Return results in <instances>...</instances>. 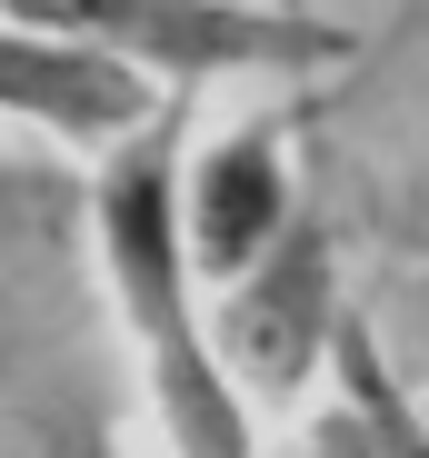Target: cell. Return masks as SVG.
Segmentation results:
<instances>
[{
  "instance_id": "obj_6",
  "label": "cell",
  "mask_w": 429,
  "mask_h": 458,
  "mask_svg": "<svg viewBox=\"0 0 429 458\" xmlns=\"http://www.w3.org/2000/svg\"><path fill=\"white\" fill-rule=\"evenodd\" d=\"M170 110H190V100L150 90L130 60H110L81 30H60L50 11H0V130H30L60 160H100L110 170Z\"/></svg>"
},
{
  "instance_id": "obj_10",
  "label": "cell",
  "mask_w": 429,
  "mask_h": 458,
  "mask_svg": "<svg viewBox=\"0 0 429 458\" xmlns=\"http://www.w3.org/2000/svg\"><path fill=\"white\" fill-rule=\"evenodd\" d=\"M30 458H130V448L110 438L100 409H40L30 419Z\"/></svg>"
},
{
  "instance_id": "obj_1",
  "label": "cell",
  "mask_w": 429,
  "mask_h": 458,
  "mask_svg": "<svg viewBox=\"0 0 429 458\" xmlns=\"http://www.w3.org/2000/svg\"><path fill=\"white\" fill-rule=\"evenodd\" d=\"M180 160H190V110H170L140 149H120L90 180L100 299L130 339V369L150 389V419H160L170 458H260V409L220 369L210 289H200L190 240H180Z\"/></svg>"
},
{
  "instance_id": "obj_8",
  "label": "cell",
  "mask_w": 429,
  "mask_h": 458,
  "mask_svg": "<svg viewBox=\"0 0 429 458\" xmlns=\"http://www.w3.org/2000/svg\"><path fill=\"white\" fill-rule=\"evenodd\" d=\"M330 409L310 428V458H429V428H419V389L390 369L380 329L370 319H349L339 359H330Z\"/></svg>"
},
{
  "instance_id": "obj_5",
  "label": "cell",
  "mask_w": 429,
  "mask_h": 458,
  "mask_svg": "<svg viewBox=\"0 0 429 458\" xmlns=\"http://www.w3.org/2000/svg\"><path fill=\"white\" fill-rule=\"evenodd\" d=\"M349 299H339V229L330 209L310 199V219L290 229V250H279L270 269H250L240 289L210 299V339H220V369L240 378V399L250 409H290L310 399L339 339H349Z\"/></svg>"
},
{
  "instance_id": "obj_4",
  "label": "cell",
  "mask_w": 429,
  "mask_h": 458,
  "mask_svg": "<svg viewBox=\"0 0 429 458\" xmlns=\"http://www.w3.org/2000/svg\"><path fill=\"white\" fill-rule=\"evenodd\" d=\"M310 219V149H300V100L250 110L230 130H210L180 160V240L200 289H240L290 250V229Z\"/></svg>"
},
{
  "instance_id": "obj_2",
  "label": "cell",
  "mask_w": 429,
  "mask_h": 458,
  "mask_svg": "<svg viewBox=\"0 0 429 458\" xmlns=\"http://www.w3.org/2000/svg\"><path fill=\"white\" fill-rule=\"evenodd\" d=\"M300 149L339 240L380 250L390 279L429 269V11L370 21V50L300 100Z\"/></svg>"
},
{
  "instance_id": "obj_9",
  "label": "cell",
  "mask_w": 429,
  "mask_h": 458,
  "mask_svg": "<svg viewBox=\"0 0 429 458\" xmlns=\"http://www.w3.org/2000/svg\"><path fill=\"white\" fill-rule=\"evenodd\" d=\"M370 329H380V349H390V369L409 389H429V269L390 279V319H370Z\"/></svg>"
},
{
  "instance_id": "obj_7",
  "label": "cell",
  "mask_w": 429,
  "mask_h": 458,
  "mask_svg": "<svg viewBox=\"0 0 429 458\" xmlns=\"http://www.w3.org/2000/svg\"><path fill=\"white\" fill-rule=\"evenodd\" d=\"M70 240H90V190L30 149H0V349L21 339V310L50 299Z\"/></svg>"
},
{
  "instance_id": "obj_3",
  "label": "cell",
  "mask_w": 429,
  "mask_h": 458,
  "mask_svg": "<svg viewBox=\"0 0 429 458\" xmlns=\"http://www.w3.org/2000/svg\"><path fill=\"white\" fill-rule=\"evenodd\" d=\"M60 30L100 40L130 60L150 90L200 100L220 81H290L300 100L330 90L349 60L370 50V21H330V11H230V0H90V11H50Z\"/></svg>"
}]
</instances>
